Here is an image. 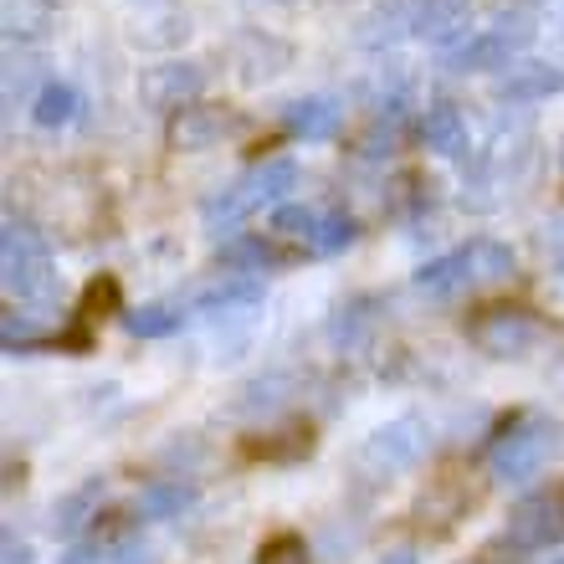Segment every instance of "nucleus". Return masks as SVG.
<instances>
[{
    "label": "nucleus",
    "mask_w": 564,
    "mask_h": 564,
    "mask_svg": "<svg viewBox=\"0 0 564 564\" xmlns=\"http://www.w3.org/2000/svg\"><path fill=\"white\" fill-rule=\"evenodd\" d=\"M0 278H6V293L26 297V303L57 297V268H52V252L31 221L6 216V226H0Z\"/></svg>",
    "instance_id": "f257e3e1"
},
{
    "label": "nucleus",
    "mask_w": 564,
    "mask_h": 564,
    "mask_svg": "<svg viewBox=\"0 0 564 564\" xmlns=\"http://www.w3.org/2000/svg\"><path fill=\"white\" fill-rule=\"evenodd\" d=\"M293 185H297V164L293 160H262V164H252L237 185H226L221 195H210L206 206H200V216H206L210 231H216V226L231 231V226L247 221V216L262 210L268 200H282Z\"/></svg>",
    "instance_id": "f03ea898"
},
{
    "label": "nucleus",
    "mask_w": 564,
    "mask_h": 564,
    "mask_svg": "<svg viewBox=\"0 0 564 564\" xmlns=\"http://www.w3.org/2000/svg\"><path fill=\"white\" fill-rule=\"evenodd\" d=\"M554 446H560V426H554L550 416H519L492 442L488 467L498 482H529V477H539V467L554 457Z\"/></svg>",
    "instance_id": "7ed1b4c3"
},
{
    "label": "nucleus",
    "mask_w": 564,
    "mask_h": 564,
    "mask_svg": "<svg viewBox=\"0 0 564 564\" xmlns=\"http://www.w3.org/2000/svg\"><path fill=\"white\" fill-rule=\"evenodd\" d=\"M467 334H473V344L482 349V355L519 359V355H529V349L539 344L544 324H539L529 308H482L473 324H467Z\"/></svg>",
    "instance_id": "20e7f679"
},
{
    "label": "nucleus",
    "mask_w": 564,
    "mask_h": 564,
    "mask_svg": "<svg viewBox=\"0 0 564 564\" xmlns=\"http://www.w3.org/2000/svg\"><path fill=\"white\" fill-rule=\"evenodd\" d=\"M421 452H426V426H421L416 416H401V421H390V426H380L370 442H365L359 467L375 477H390V473H405Z\"/></svg>",
    "instance_id": "39448f33"
},
{
    "label": "nucleus",
    "mask_w": 564,
    "mask_h": 564,
    "mask_svg": "<svg viewBox=\"0 0 564 564\" xmlns=\"http://www.w3.org/2000/svg\"><path fill=\"white\" fill-rule=\"evenodd\" d=\"M560 539H564V503L550 498V492L523 498V503L508 513V534H503L508 550L539 554V550H550V544H560Z\"/></svg>",
    "instance_id": "423d86ee"
},
{
    "label": "nucleus",
    "mask_w": 564,
    "mask_h": 564,
    "mask_svg": "<svg viewBox=\"0 0 564 564\" xmlns=\"http://www.w3.org/2000/svg\"><path fill=\"white\" fill-rule=\"evenodd\" d=\"M231 134H241V119L231 113V108H216V104H191L170 119V149H180V154L216 149Z\"/></svg>",
    "instance_id": "0eeeda50"
},
{
    "label": "nucleus",
    "mask_w": 564,
    "mask_h": 564,
    "mask_svg": "<svg viewBox=\"0 0 564 564\" xmlns=\"http://www.w3.org/2000/svg\"><path fill=\"white\" fill-rule=\"evenodd\" d=\"M200 88H206V67L200 62H164V67H149L139 77V98L149 108H164V113L191 108V98H200Z\"/></svg>",
    "instance_id": "6e6552de"
},
{
    "label": "nucleus",
    "mask_w": 564,
    "mask_h": 564,
    "mask_svg": "<svg viewBox=\"0 0 564 564\" xmlns=\"http://www.w3.org/2000/svg\"><path fill=\"white\" fill-rule=\"evenodd\" d=\"M467 26H473V0H416L411 31H416L421 42L452 52L457 42H467Z\"/></svg>",
    "instance_id": "1a4fd4ad"
},
{
    "label": "nucleus",
    "mask_w": 564,
    "mask_h": 564,
    "mask_svg": "<svg viewBox=\"0 0 564 564\" xmlns=\"http://www.w3.org/2000/svg\"><path fill=\"white\" fill-rule=\"evenodd\" d=\"M492 93L503 98V104H539V98H554L564 93V67H550V62H513Z\"/></svg>",
    "instance_id": "9d476101"
},
{
    "label": "nucleus",
    "mask_w": 564,
    "mask_h": 564,
    "mask_svg": "<svg viewBox=\"0 0 564 564\" xmlns=\"http://www.w3.org/2000/svg\"><path fill=\"white\" fill-rule=\"evenodd\" d=\"M293 62V46L268 36V31H247L237 42V67H241V83H268L278 77L282 67Z\"/></svg>",
    "instance_id": "9b49d317"
},
{
    "label": "nucleus",
    "mask_w": 564,
    "mask_h": 564,
    "mask_svg": "<svg viewBox=\"0 0 564 564\" xmlns=\"http://www.w3.org/2000/svg\"><path fill=\"white\" fill-rule=\"evenodd\" d=\"M421 139H426V149L446 154V160H462V154L473 149V139H467V119H462L457 104H431L426 113H421Z\"/></svg>",
    "instance_id": "f8f14e48"
},
{
    "label": "nucleus",
    "mask_w": 564,
    "mask_h": 564,
    "mask_svg": "<svg viewBox=\"0 0 564 564\" xmlns=\"http://www.w3.org/2000/svg\"><path fill=\"white\" fill-rule=\"evenodd\" d=\"M344 123V108L334 98H297L282 108V129L293 139H334Z\"/></svg>",
    "instance_id": "ddd939ff"
},
{
    "label": "nucleus",
    "mask_w": 564,
    "mask_h": 564,
    "mask_svg": "<svg viewBox=\"0 0 564 564\" xmlns=\"http://www.w3.org/2000/svg\"><path fill=\"white\" fill-rule=\"evenodd\" d=\"M262 303V282L252 272H231V278H216L210 288L195 293V308L200 313H241V308H257Z\"/></svg>",
    "instance_id": "4468645a"
},
{
    "label": "nucleus",
    "mask_w": 564,
    "mask_h": 564,
    "mask_svg": "<svg viewBox=\"0 0 564 564\" xmlns=\"http://www.w3.org/2000/svg\"><path fill=\"white\" fill-rule=\"evenodd\" d=\"M462 257H467V278L477 282H503L508 272H513V247H503V241H492V237H477L462 247Z\"/></svg>",
    "instance_id": "2eb2a0df"
},
{
    "label": "nucleus",
    "mask_w": 564,
    "mask_h": 564,
    "mask_svg": "<svg viewBox=\"0 0 564 564\" xmlns=\"http://www.w3.org/2000/svg\"><path fill=\"white\" fill-rule=\"evenodd\" d=\"M185 508H195V488L180 482V477L149 482V488L139 492V513H144V519H180Z\"/></svg>",
    "instance_id": "dca6fc26"
},
{
    "label": "nucleus",
    "mask_w": 564,
    "mask_h": 564,
    "mask_svg": "<svg viewBox=\"0 0 564 564\" xmlns=\"http://www.w3.org/2000/svg\"><path fill=\"white\" fill-rule=\"evenodd\" d=\"M416 288L431 293V297H452V293H462V288H473V278H467V257L452 252V257L426 262V268L416 272Z\"/></svg>",
    "instance_id": "f3484780"
},
{
    "label": "nucleus",
    "mask_w": 564,
    "mask_h": 564,
    "mask_svg": "<svg viewBox=\"0 0 564 564\" xmlns=\"http://www.w3.org/2000/svg\"><path fill=\"white\" fill-rule=\"evenodd\" d=\"M52 31V0H6V36L36 42Z\"/></svg>",
    "instance_id": "a211bd4d"
},
{
    "label": "nucleus",
    "mask_w": 564,
    "mask_h": 564,
    "mask_svg": "<svg viewBox=\"0 0 564 564\" xmlns=\"http://www.w3.org/2000/svg\"><path fill=\"white\" fill-rule=\"evenodd\" d=\"M77 108H83L77 88H67V83H42L36 104H31V119L42 123V129H62V123L77 119Z\"/></svg>",
    "instance_id": "6ab92c4d"
},
{
    "label": "nucleus",
    "mask_w": 564,
    "mask_h": 564,
    "mask_svg": "<svg viewBox=\"0 0 564 564\" xmlns=\"http://www.w3.org/2000/svg\"><path fill=\"white\" fill-rule=\"evenodd\" d=\"M180 324H185V313L170 308V303H144V308L123 313V328H129L134 339H164V334H175Z\"/></svg>",
    "instance_id": "aec40b11"
},
{
    "label": "nucleus",
    "mask_w": 564,
    "mask_h": 564,
    "mask_svg": "<svg viewBox=\"0 0 564 564\" xmlns=\"http://www.w3.org/2000/svg\"><path fill=\"white\" fill-rule=\"evenodd\" d=\"M98 498H104V482H88V488L67 492L57 503V513H52V529H57V534H77L88 519H98Z\"/></svg>",
    "instance_id": "412c9836"
},
{
    "label": "nucleus",
    "mask_w": 564,
    "mask_h": 564,
    "mask_svg": "<svg viewBox=\"0 0 564 564\" xmlns=\"http://www.w3.org/2000/svg\"><path fill=\"white\" fill-rule=\"evenodd\" d=\"M221 262L231 272H262V268H272L278 262V247L272 241H262V237H241V241H231V247H221Z\"/></svg>",
    "instance_id": "4be33fe9"
},
{
    "label": "nucleus",
    "mask_w": 564,
    "mask_h": 564,
    "mask_svg": "<svg viewBox=\"0 0 564 564\" xmlns=\"http://www.w3.org/2000/svg\"><path fill=\"white\" fill-rule=\"evenodd\" d=\"M355 237H359L355 216H349V210H328V216H318L313 247H318V252H344V247H355Z\"/></svg>",
    "instance_id": "5701e85b"
},
{
    "label": "nucleus",
    "mask_w": 564,
    "mask_h": 564,
    "mask_svg": "<svg viewBox=\"0 0 564 564\" xmlns=\"http://www.w3.org/2000/svg\"><path fill=\"white\" fill-rule=\"evenodd\" d=\"M272 231H278V237H293V241H313V237H318V210H308V206H278V210H272Z\"/></svg>",
    "instance_id": "b1692460"
},
{
    "label": "nucleus",
    "mask_w": 564,
    "mask_h": 564,
    "mask_svg": "<svg viewBox=\"0 0 564 564\" xmlns=\"http://www.w3.org/2000/svg\"><path fill=\"white\" fill-rule=\"evenodd\" d=\"M113 303H119V282H113V278H93L88 293H83V308H77V318H83V324H93V318H104Z\"/></svg>",
    "instance_id": "393cba45"
},
{
    "label": "nucleus",
    "mask_w": 564,
    "mask_h": 564,
    "mask_svg": "<svg viewBox=\"0 0 564 564\" xmlns=\"http://www.w3.org/2000/svg\"><path fill=\"white\" fill-rule=\"evenodd\" d=\"M257 564H308V544L297 534H278L257 550Z\"/></svg>",
    "instance_id": "a878e982"
},
{
    "label": "nucleus",
    "mask_w": 564,
    "mask_h": 564,
    "mask_svg": "<svg viewBox=\"0 0 564 564\" xmlns=\"http://www.w3.org/2000/svg\"><path fill=\"white\" fill-rule=\"evenodd\" d=\"M36 67H42L36 57H11V62H6V104H11V108L26 98V83L36 77Z\"/></svg>",
    "instance_id": "bb28decb"
},
{
    "label": "nucleus",
    "mask_w": 564,
    "mask_h": 564,
    "mask_svg": "<svg viewBox=\"0 0 564 564\" xmlns=\"http://www.w3.org/2000/svg\"><path fill=\"white\" fill-rule=\"evenodd\" d=\"M0 339H6V349H31V344H42V328L31 324L26 313H6V324H0Z\"/></svg>",
    "instance_id": "cd10ccee"
},
{
    "label": "nucleus",
    "mask_w": 564,
    "mask_h": 564,
    "mask_svg": "<svg viewBox=\"0 0 564 564\" xmlns=\"http://www.w3.org/2000/svg\"><path fill=\"white\" fill-rule=\"evenodd\" d=\"M62 564H113V560H108L104 544H73V550L62 554Z\"/></svg>",
    "instance_id": "c85d7f7f"
},
{
    "label": "nucleus",
    "mask_w": 564,
    "mask_h": 564,
    "mask_svg": "<svg viewBox=\"0 0 564 564\" xmlns=\"http://www.w3.org/2000/svg\"><path fill=\"white\" fill-rule=\"evenodd\" d=\"M0 554H6V564H31V544H21L15 534H6V544H0Z\"/></svg>",
    "instance_id": "c756f323"
},
{
    "label": "nucleus",
    "mask_w": 564,
    "mask_h": 564,
    "mask_svg": "<svg viewBox=\"0 0 564 564\" xmlns=\"http://www.w3.org/2000/svg\"><path fill=\"white\" fill-rule=\"evenodd\" d=\"M113 564H154V554H149L144 544H134V539H129V544L119 550V560H113Z\"/></svg>",
    "instance_id": "7c9ffc66"
},
{
    "label": "nucleus",
    "mask_w": 564,
    "mask_h": 564,
    "mask_svg": "<svg viewBox=\"0 0 564 564\" xmlns=\"http://www.w3.org/2000/svg\"><path fill=\"white\" fill-rule=\"evenodd\" d=\"M375 564H421V560H416V550H411V544H395V550H386Z\"/></svg>",
    "instance_id": "2f4dec72"
},
{
    "label": "nucleus",
    "mask_w": 564,
    "mask_h": 564,
    "mask_svg": "<svg viewBox=\"0 0 564 564\" xmlns=\"http://www.w3.org/2000/svg\"><path fill=\"white\" fill-rule=\"evenodd\" d=\"M560 170H564V139H560Z\"/></svg>",
    "instance_id": "473e14b6"
},
{
    "label": "nucleus",
    "mask_w": 564,
    "mask_h": 564,
    "mask_svg": "<svg viewBox=\"0 0 564 564\" xmlns=\"http://www.w3.org/2000/svg\"><path fill=\"white\" fill-rule=\"evenodd\" d=\"M554 564H564V560H554Z\"/></svg>",
    "instance_id": "72a5a7b5"
}]
</instances>
